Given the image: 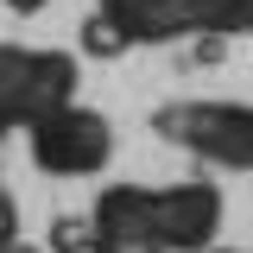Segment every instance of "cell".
Returning a JSON list of instances; mask_svg holds the SVG:
<instances>
[{"instance_id": "obj_1", "label": "cell", "mask_w": 253, "mask_h": 253, "mask_svg": "<svg viewBox=\"0 0 253 253\" xmlns=\"http://www.w3.org/2000/svg\"><path fill=\"white\" fill-rule=\"evenodd\" d=\"M221 184H108L89 203V221L108 253H209L221 234Z\"/></svg>"}, {"instance_id": "obj_2", "label": "cell", "mask_w": 253, "mask_h": 253, "mask_svg": "<svg viewBox=\"0 0 253 253\" xmlns=\"http://www.w3.org/2000/svg\"><path fill=\"white\" fill-rule=\"evenodd\" d=\"M152 133L209 171H253V101H215V95L165 101L152 108Z\"/></svg>"}, {"instance_id": "obj_3", "label": "cell", "mask_w": 253, "mask_h": 253, "mask_svg": "<svg viewBox=\"0 0 253 253\" xmlns=\"http://www.w3.org/2000/svg\"><path fill=\"white\" fill-rule=\"evenodd\" d=\"M83 89V63L70 51H51V44H19L6 38L0 44V121L13 133L38 126L44 114L70 108Z\"/></svg>"}, {"instance_id": "obj_4", "label": "cell", "mask_w": 253, "mask_h": 253, "mask_svg": "<svg viewBox=\"0 0 253 253\" xmlns=\"http://www.w3.org/2000/svg\"><path fill=\"white\" fill-rule=\"evenodd\" d=\"M26 139V158L38 177H57V184H76V177H101L108 165H114V121L101 114V108H83V101H70L57 114H44L38 126L19 133Z\"/></svg>"}, {"instance_id": "obj_5", "label": "cell", "mask_w": 253, "mask_h": 253, "mask_svg": "<svg viewBox=\"0 0 253 253\" xmlns=\"http://www.w3.org/2000/svg\"><path fill=\"white\" fill-rule=\"evenodd\" d=\"M95 13H108V19L133 38V51H139V44H177V38L196 32L190 0H95Z\"/></svg>"}, {"instance_id": "obj_6", "label": "cell", "mask_w": 253, "mask_h": 253, "mask_svg": "<svg viewBox=\"0 0 253 253\" xmlns=\"http://www.w3.org/2000/svg\"><path fill=\"white\" fill-rule=\"evenodd\" d=\"M190 13L209 38H253V0H190Z\"/></svg>"}, {"instance_id": "obj_7", "label": "cell", "mask_w": 253, "mask_h": 253, "mask_svg": "<svg viewBox=\"0 0 253 253\" xmlns=\"http://www.w3.org/2000/svg\"><path fill=\"white\" fill-rule=\"evenodd\" d=\"M83 51H89V57H126L133 38H126L108 13H89V19H83Z\"/></svg>"}, {"instance_id": "obj_8", "label": "cell", "mask_w": 253, "mask_h": 253, "mask_svg": "<svg viewBox=\"0 0 253 253\" xmlns=\"http://www.w3.org/2000/svg\"><path fill=\"white\" fill-rule=\"evenodd\" d=\"M13 19H32V13H44V6H57V0H0Z\"/></svg>"}, {"instance_id": "obj_9", "label": "cell", "mask_w": 253, "mask_h": 253, "mask_svg": "<svg viewBox=\"0 0 253 253\" xmlns=\"http://www.w3.org/2000/svg\"><path fill=\"white\" fill-rule=\"evenodd\" d=\"M209 253H234V247H209Z\"/></svg>"}]
</instances>
